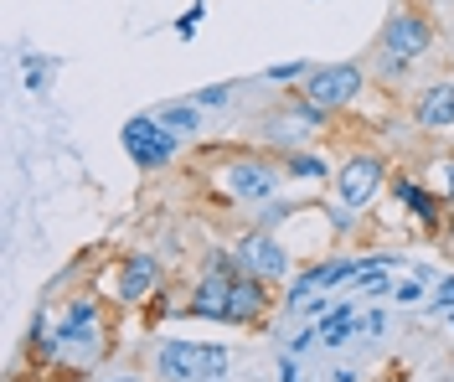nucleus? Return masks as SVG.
Here are the masks:
<instances>
[{"label":"nucleus","mask_w":454,"mask_h":382,"mask_svg":"<svg viewBox=\"0 0 454 382\" xmlns=\"http://www.w3.org/2000/svg\"><path fill=\"white\" fill-rule=\"evenodd\" d=\"M356 325H362V336H382L387 331V316L382 310H367V316H356Z\"/></svg>","instance_id":"nucleus-23"},{"label":"nucleus","mask_w":454,"mask_h":382,"mask_svg":"<svg viewBox=\"0 0 454 382\" xmlns=\"http://www.w3.org/2000/svg\"><path fill=\"white\" fill-rule=\"evenodd\" d=\"M201 16H207V0H192V5H186V16L176 21V36H181V42H192L197 27H201Z\"/></svg>","instance_id":"nucleus-21"},{"label":"nucleus","mask_w":454,"mask_h":382,"mask_svg":"<svg viewBox=\"0 0 454 382\" xmlns=\"http://www.w3.org/2000/svg\"><path fill=\"white\" fill-rule=\"evenodd\" d=\"M382 186H387V160L377 155V150H356V155H346L336 171V191L346 207H356V212H367L377 197H382Z\"/></svg>","instance_id":"nucleus-6"},{"label":"nucleus","mask_w":454,"mask_h":382,"mask_svg":"<svg viewBox=\"0 0 454 382\" xmlns=\"http://www.w3.org/2000/svg\"><path fill=\"white\" fill-rule=\"evenodd\" d=\"M155 372L166 382H223L232 372V352L223 341H181L170 336L155 347Z\"/></svg>","instance_id":"nucleus-2"},{"label":"nucleus","mask_w":454,"mask_h":382,"mask_svg":"<svg viewBox=\"0 0 454 382\" xmlns=\"http://www.w3.org/2000/svg\"><path fill=\"white\" fill-rule=\"evenodd\" d=\"M377 47L382 52H393L403 62H419L434 47V21H428L424 11H408V5H397L393 16H387V27L377 36Z\"/></svg>","instance_id":"nucleus-9"},{"label":"nucleus","mask_w":454,"mask_h":382,"mask_svg":"<svg viewBox=\"0 0 454 382\" xmlns=\"http://www.w3.org/2000/svg\"><path fill=\"white\" fill-rule=\"evenodd\" d=\"M201 114H207V109H201V104H192V98H181V104H160V109H155V119H160L166 129H176V135H197Z\"/></svg>","instance_id":"nucleus-15"},{"label":"nucleus","mask_w":454,"mask_h":382,"mask_svg":"<svg viewBox=\"0 0 454 382\" xmlns=\"http://www.w3.org/2000/svg\"><path fill=\"white\" fill-rule=\"evenodd\" d=\"M315 62H274V67H263V83H294V78H310Z\"/></svg>","instance_id":"nucleus-18"},{"label":"nucleus","mask_w":454,"mask_h":382,"mask_svg":"<svg viewBox=\"0 0 454 382\" xmlns=\"http://www.w3.org/2000/svg\"><path fill=\"white\" fill-rule=\"evenodd\" d=\"M393 197L403 202V212H408V217H419V222H424L428 233L444 222V207H439V197H434V191H424L413 176H397L393 181Z\"/></svg>","instance_id":"nucleus-13"},{"label":"nucleus","mask_w":454,"mask_h":382,"mask_svg":"<svg viewBox=\"0 0 454 382\" xmlns=\"http://www.w3.org/2000/svg\"><path fill=\"white\" fill-rule=\"evenodd\" d=\"M109 382H140V378H129V372H119V378H109Z\"/></svg>","instance_id":"nucleus-27"},{"label":"nucleus","mask_w":454,"mask_h":382,"mask_svg":"<svg viewBox=\"0 0 454 382\" xmlns=\"http://www.w3.org/2000/svg\"><path fill=\"white\" fill-rule=\"evenodd\" d=\"M279 382H300V362H294V356H284L279 362Z\"/></svg>","instance_id":"nucleus-25"},{"label":"nucleus","mask_w":454,"mask_h":382,"mask_svg":"<svg viewBox=\"0 0 454 382\" xmlns=\"http://www.w3.org/2000/svg\"><path fill=\"white\" fill-rule=\"evenodd\" d=\"M331 382H362V378H356L351 367H336V378H331Z\"/></svg>","instance_id":"nucleus-26"},{"label":"nucleus","mask_w":454,"mask_h":382,"mask_svg":"<svg viewBox=\"0 0 454 382\" xmlns=\"http://www.w3.org/2000/svg\"><path fill=\"white\" fill-rule=\"evenodd\" d=\"M186 98L201 104V109H223V104L238 98V83H212V89H197V93H186Z\"/></svg>","instance_id":"nucleus-17"},{"label":"nucleus","mask_w":454,"mask_h":382,"mask_svg":"<svg viewBox=\"0 0 454 382\" xmlns=\"http://www.w3.org/2000/svg\"><path fill=\"white\" fill-rule=\"evenodd\" d=\"M320 347H346L362 325H356V300H340V305H331L325 316H320Z\"/></svg>","instance_id":"nucleus-14"},{"label":"nucleus","mask_w":454,"mask_h":382,"mask_svg":"<svg viewBox=\"0 0 454 382\" xmlns=\"http://www.w3.org/2000/svg\"><path fill=\"white\" fill-rule=\"evenodd\" d=\"M104 341H109V331H104L98 300H93V294H78V300H67L62 321L52 325V356H47V362H62V367H93L98 352H104Z\"/></svg>","instance_id":"nucleus-1"},{"label":"nucleus","mask_w":454,"mask_h":382,"mask_svg":"<svg viewBox=\"0 0 454 382\" xmlns=\"http://www.w3.org/2000/svg\"><path fill=\"white\" fill-rule=\"evenodd\" d=\"M223 191L232 202H269L279 191V166L269 155H232L223 166Z\"/></svg>","instance_id":"nucleus-7"},{"label":"nucleus","mask_w":454,"mask_h":382,"mask_svg":"<svg viewBox=\"0 0 454 382\" xmlns=\"http://www.w3.org/2000/svg\"><path fill=\"white\" fill-rule=\"evenodd\" d=\"M119 145H124V155H129L140 171H160V166H170V160H176L181 135H176V129H166L155 114H135V119H124Z\"/></svg>","instance_id":"nucleus-4"},{"label":"nucleus","mask_w":454,"mask_h":382,"mask_svg":"<svg viewBox=\"0 0 454 382\" xmlns=\"http://www.w3.org/2000/svg\"><path fill=\"white\" fill-rule=\"evenodd\" d=\"M238 253L232 248H217L212 259H207V269L197 274V285H192V300H186V310L192 316H201V321H227L232 316V279H238Z\"/></svg>","instance_id":"nucleus-3"},{"label":"nucleus","mask_w":454,"mask_h":382,"mask_svg":"<svg viewBox=\"0 0 454 382\" xmlns=\"http://www.w3.org/2000/svg\"><path fill=\"white\" fill-rule=\"evenodd\" d=\"M232 253H238V264L248 269V274L269 279V285H284V279H289V269H294L289 248H284V238H274L269 228H254V233H243Z\"/></svg>","instance_id":"nucleus-8"},{"label":"nucleus","mask_w":454,"mask_h":382,"mask_svg":"<svg viewBox=\"0 0 454 382\" xmlns=\"http://www.w3.org/2000/svg\"><path fill=\"white\" fill-rule=\"evenodd\" d=\"M294 207H300V202H269V212L258 217V228H269V233H274V222H289V217H294Z\"/></svg>","instance_id":"nucleus-22"},{"label":"nucleus","mask_w":454,"mask_h":382,"mask_svg":"<svg viewBox=\"0 0 454 382\" xmlns=\"http://www.w3.org/2000/svg\"><path fill=\"white\" fill-rule=\"evenodd\" d=\"M413 124L428 129V135L454 129V78H439V83H428V89L419 93V104H413Z\"/></svg>","instance_id":"nucleus-12"},{"label":"nucleus","mask_w":454,"mask_h":382,"mask_svg":"<svg viewBox=\"0 0 454 382\" xmlns=\"http://www.w3.org/2000/svg\"><path fill=\"white\" fill-rule=\"evenodd\" d=\"M47 73H52V62L36 58V52H27V89L31 93H47Z\"/></svg>","instance_id":"nucleus-20"},{"label":"nucleus","mask_w":454,"mask_h":382,"mask_svg":"<svg viewBox=\"0 0 454 382\" xmlns=\"http://www.w3.org/2000/svg\"><path fill=\"white\" fill-rule=\"evenodd\" d=\"M160 285H166V264H160L150 248H135L124 264L114 269V300H119V305H145Z\"/></svg>","instance_id":"nucleus-10"},{"label":"nucleus","mask_w":454,"mask_h":382,"mask_svg":"<svg viewBox=\"0 0 454 382\" xmlns=\"http://www.w3.org/2000/svg\"><path fill=\"white\" fill-rule=\"evenodd\" d=\"M284 176L325 181L331 176V160H325V155H310V150H289V155H284Z\"/></svg>","instance_id":"nucleus-16"},{"label":"nucleus","mask_w":454,"mask_h":382,"mask_svg":"<svg viewBox=\"0 0 454 382\" xmlns=\"http://www.w3.org/2000/svg\"><path fill=\"white\" fill-rule=\"evenodd\" d=\"M439 181H444V197L454 202V155H444V160H439Z\"/></svg>","instance_id":"nucleus-24"},{"label":"nucleus","mask_w":454,"mask_h":382,"mask_svg":"<svg viewBox=\"0 0 454 382\" xmlns=\"http://www.w3.org/2000/svg\"><path fill=\"white\" fill-rule=\"evenodd\" d=\"M356 269H362V259H320V264H310L305 274L289 279V290H284V310H300L305 300L336 290V285H346V279H356Z\"/></svg>","instance_id":"nucleus-11"},{"label":"nucleus","mask_w":454,"mask_h":382,"mask_svg":"<svg viewBox=\"0 0 454 382\" xmlns=\"http://www.w3.org/2000/svg\"><path fill=\"white\" fill-rule=\"evenodd\" d=\"M428 310H444V316L454 310V274H439V279H434V294H428Z\"/></svg>","instance_id":"nucleus-19"},{"label":"nucleus","mask_w":454,"mask_h":382,"mask_svg":"<svg viewBox=\"0 0 454 382\" xmlns=\"http://www.w3.org/2000/svg\"><path fill=\"white\" fill-rule=\"evenodd\" d=\"M367 89V73H362V62H315L310 78H305V98H310L315 109H325V114H336L346 104H356Z\"/></svg>","instance_id":"nucleus-5"}]
</instances>
